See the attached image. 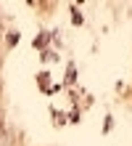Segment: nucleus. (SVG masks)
<instances>
[{
    "instance_id": "f257e3e1",
    "label": "nucleus",
    "mask_w": 132,
    "mask_h": 146,
    "mask_svg": "<svg viewBox=\"0 0 132 146\" xmlns=\"http://www.w3.org/2000/svg\"><path fill=\"white\" fill-rule=\"evenodd\" d=\"M72 19H74V24H82V16H79L77 8H72Z\"/></svg>"
},
{
    "instance_id": "f03ea898",
    "label": "nucleus",
    "mask_w": 132,
    "mask_h": 146,
    "mask_svg": "<svg viewBox=\"0 0 132 146\" xmlns=\"http://www.w3.org/2000/svg\"><path fill=\"white\" fill-rule=\"evenodd\" d=\"M16 42H19V35H16V32H13V35H8V45H16Z\"/></svg>"
}]
</instances>
